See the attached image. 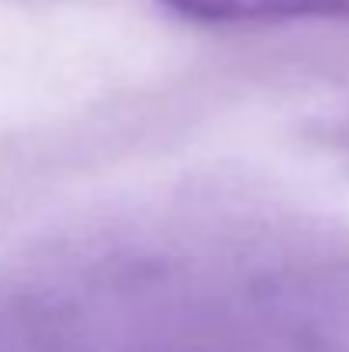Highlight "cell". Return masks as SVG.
I'll list each match as a JSON object with an SVG mask.
<instances>
[{
	"label": "cell",
	"instance_id": "6da1fadb",
	"mask_svg": "<svg viewBox=\"0 0 349 352\" xmlns=\"http://www.w3.org/2000/svg\"><path fill=\"white\" fill-rule=\"evenodd\" d=\"M161 10L199 28H271L298 21H349V0H158Z\"/></svg>",
	"mask_w": 349,
	"mask_h": 352
}]
</instances>
